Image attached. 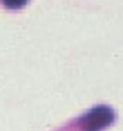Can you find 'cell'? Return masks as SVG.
I'll list each match as a JSON object with an SVG mask.
<instances>
[{"label":"cell","instance_id":"1","mask_svg":"<svg viewBox=\"0 0 123 131\" xmlns=\"http://www.w3.org/2000/svg\"><path fill=\"white\" fill-rule=\"evenodd\" d=\"M27 2H28V0H3L4 5L8 8H12V9L19 8L23 5H25Z\"/></svg>","mask_w":123,"mask_h":131}]
</instances>
